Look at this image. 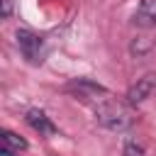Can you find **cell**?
<instances>
[{
  "mask_svg": "<svg viewBox=\"0 0 156 156\" xmlns=\"http://www.w3.org/2000/svg\"><path fill=\"white\" fill-rule=\"evenodd\" d=\"M134 24L139 27H156V0H141L134 12Z\"/></svg>",
  "mask_w": 156,
  "mask_h": 156,
  "instance_id": "cell-5",
  "label": "cell"
},
{
  "mask_svg": "<svg viewBox=\"0 0 156 156\" xmlns=\"http://www.w3.org/2000/svg\"><path fill=\"white\" fill-rule=\"evenodd\" d=\"M154 90H156V78H154V76H144V78H139V80L127 90V102H129V105H139V102H144L146 98H151Z\"/></svg>",
  "mask_w": 156,
  "mask_h": 156,
  "instance_id": "cell-3",
  "label": "cell"
},
{
  "mask_svg": "<svg viewBox=\"0 0 156 156\" xmlns=\"http://www.w3.org/2000/svg\"><path fill=\"white\" fill-rule=\"evenodd\" d=\"M95 117H98V122H100L102 127H107V129H112V132H124V129L132 127V122H134L132 112H129L124 105H119V102H115V100H107V98H102V100L95 105Z\"/></svg>",
  "mask_w": 156,
  "mask_h": 156,
  "instance_id": "cell-1",
  "label": "cell"
},
{
  "mask_svg": "<svg viewBox=\"0 0 156 156\" xmlns=\"http://www.w3.org/2000/svg\"><path fill=\"white\" fill-rule=\"evenodd\" d=\"M68 88H71V90H76V95H78V98H98V95H107V90H105L102 85H98V83H93V80H85V78H80V80L71 83Z\"/></svg>",
  "mask_w": 156,
  "mask_h": 156,
  "instance_id": "cell-6",
  "label": "cell"
},
{
  "mask_svg": "<svg viewBox=\"0 0 156 156\" xmlns=\"http://www.w3.org/2000/svg\"><path fill=\"white\" fill-rule=\"evenodd\" d=\"M154 49V39H149V37H136L132 44H129V51L134 54V56H144V54H149Z\"/></svg>",
  "mask_w": 156,
  "mask_h": 156,
  "instance_id": "cell-8",
  "label": "cell"
},
{
  "mask_svg": "<svg viewBox=\"0 0 156 156\" xmlns=\"http://www.w3.org/2000/svg\"><path fill=\"white\" fill-rule=\"evenodd\" d=\"M0 12H2V17L7 20V17L12 15V0H2V10H0Z\"/></svg>",
  "mask_w": 156,
  "mask_h": 156,
  "instance_id": "cell-10",
  "label": "cell"
},
{
  "mask_svg": "<svg viewBox=\"0 0 156 156\" xmlns=\"http://www.w3.org/2000/svg\"><path fill=\"white\" fill-rule=\"evenodd\" d=\"M124 156H144V146L129 139V141L124 144Z\"/></svg>",
  "mask_w": 156,
  "mask_h": 156,
  "instance_id": "cell-9",
  "label": "cell"
},
{
  "mask_svg": "<svg viewBox=\"0 0 156 156\" xmlns=\"http://www.w3.org/2000/svg\"><path fill=\"white\" fill-rule=\"evenodd\" d=\"M24 149H27V141H24L22 136H17V134L10 132V129L2 132V156H15V154H20V151H24Z\"/></svg>",
  "mask_w": 156,
  "mask_h": 156,
  "instance_id": "cell-7",
  "label": "cell"
},
{
  "mask_svg": "<svg viewBox=\"0 0 156 156\" xmlns=\"http://www.w3.org/2000/svg\"><path fill=\"white\" fill-rule=\"evenodd\" d=\"M15 39H17L20 54H22L29 63L39 66V63L44 61V56H46V46H44V39H41L39 34H34L32 29H17Z\"/></svg>",
  "mask_w": 156,
  "mask_h": 156,
  "instance_id": "cell-2",
  "label": "cell"
},
{
  "mask_svg": "<svg viewBox=\"0 0 156 156\" xmlns=\"http://www.w3.org/2000/svg\"><path fill=\"white\" fill-rule=\"evenodd\" d=\"M27 124H29L32 129H37L39 134H56V132H58V129H56V124L46 117V112L37 110V107L27 110Z\"/></svg>",
  "mask_w": 156,
  "mask_h": 156,
  "instance_id": "cell-4",
  "label": "cell"
}]
</instances>
